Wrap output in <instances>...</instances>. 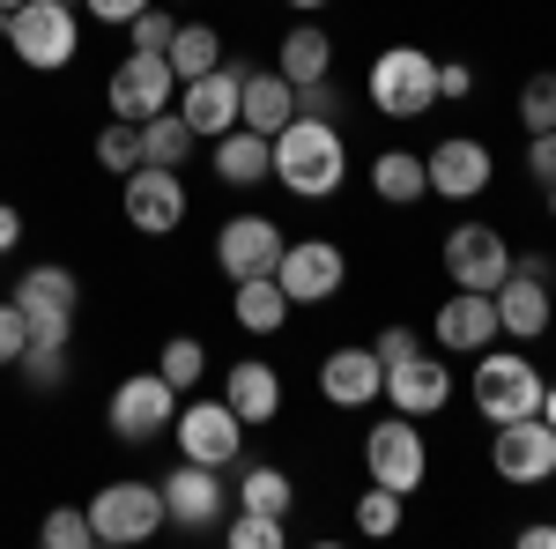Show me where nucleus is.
I'll return each mask as SVG.
<instances>
[{
    "label": "nucleus",
    "mask_w": 556,
    "mask_h": 549,
    "mask_svg": "<svg viewBox=\"0 0 556 549\" xmlns=\"http://www.w3.org/2000/svg\"><path fill=\"white\" fill-rule=\"evenodd\" d=\"M275 178L298 194V201H334L349 178V141L334 120H290V127L275 134Z\"/></svg>",
    "instance_id": "1"
},
{
    "label": "nucleus",
    "mask_w": 556,
    "mask_h": 549,
    "mask_svg": "<svg viewBox=\"0 0 556 549\" xmlns=\"http://www.w3.org/2000/svg\"><path fill=\"white\" fill-rule=\"evenodd\" d=\"M0 38L15 45V60L23 67H67L75 52H83V23H75V8H60V0H23L15 15H0Z\"/></svg>",
    "instance_id": "2"
},
{
    "label": "nucleus",
    "mask_w": 556,
    "mask_h": 549,
    "mask_svg": "<svg viewBox=\"0 0 556 549\" xmlns=\"http://www.w3.org/2000/svg\"><path fill=\"white\" fill-rule=\"evenodd\" d=\"M364 89H371V112H386V120H424L438 104V60L416 45H386Z\"/></svg>",
    "instance_id": "3"
},
{
    "label": "nucleus",
    "mask_w": 556,
    "mask_h": 549,
    "mask_svg": "<svg viewBox=\"0 0 556 549\" xmlns=\"http://www.w3.org/2000/svg\"><path fill=\"white\" fill-rule=\"evenodd\" d=\"M542 372H534V357H519V349H482L475 357V409L482 423H513V416H534L542 409Z\"/></svg>",
    "instance_id": "4"
},
{
    "label": "nucleus",
    "mask_w": 556,
    "mask_h": 549,
    "mask_svg": "<svg viewBox=\"0 0 556 549\" xmlns=\"http://www.w3.org/2000/svg\"><path fill=\"white\" fill-rule=\"evenodd\" d=\"M89 527H97V542H104V549L149 542V535L164 527V490L141 483V475H119V483H104V490L89 498Z\"/></svg>",
    "instance_id": "5"
},
{
    "label": "nucleus",
    "mask_w": 556,
    "mask_h": 549,
    "mask_svg": "<svg viewBox=\"0 0 556 549\" xmlns=\"http://www.w3.org/2000/svg\"><path fill=\"white\" fill-rule=\"evenodd\" d=\"M104 416H112V438L119 446H156L178 423V386L164 372H134V379L112 386V409Z\"/></svg>",
    "instance_id": "6"
},
{
    "label": "nucleus",
    "mask_w": 556,
    "mask_h": 549,
    "mask_svg": "<svg viewBox=\"0 0 556 549\" xmlns=\"http://www.w3.org/2000/svg\"><path fill=\"white\" fill-rule=\"evenodd\" d=\"M8 297L23 304V320H30V341H67L75 312H83V283H75L60 260H38V267H23Z\"/></svg>",
    "instance_id": "7"
},
{
    "label": "nucleus",
    "mask_w": 556,
    "mask_h": 549,
    "mask_svg": "<svg viewBox=\"0 0 556 549\" xmlns=\"http://www.w3.org/2000/svg\"><path fill=\"white\" fill-rule=\"evenodd\" d=\"M104 104H112V120H156V112H172L178 104V67L164 52H127L119 67H112V83H104Z\"/></svg>",
    "instance_id": "8"
},
{
    "label": "nucleus",
    "mask_w": 556,
    "mask_h": 549,
    "mask_svg": "<svg viewBox=\"0 0 556 549\" xmlns=\"http://www.w3.org/2000/svg\"><path fill=\"white\" fill-rule=\"evenodd\" d=\"M438 260H445L453 290H497V283L513 275V246H505V230H490V223H453Z\"/></svg>",
    "instance_id": "9"
},
{
    "label": "nucleus",
    "mask_w": 556,
    "mask_h": 549,
    "mask_svg": "<svg viewBox=\"0 0 556 549\" xmlns=\"http://www.w3.org/2000/svg\"><path fill=\"white\" fill-rule=\"evenodd\" d=\"M364 467H371V483H386V490H424V475H430V453H424V438H416V416H393L364 438Z\"/></svg>",
    "instance_id": "10"
},
{
    "label": "nucleus",
    "mask_w": 556,
    "mask_h": 549,
    "mask_svg": "<svg viewBox=\"0 0 556 549\" xmlns=\"http://www.w3.org/2000/svg\"><path fill=\"white\" fill-rule=\"evenodd\" d=\"M127 194H119V209H127L134 230H149V238H164V230H178L186 223V171L172 164H141L119 178Z\"/></svg>",
    "instance_id": "11"
},
{
    "label": "nucleus",
    "mask_w": 556,
    "mask_h": 549,
    "mask_svg": "<svg viewBox=\"0 0 556 549\" xmlns=\"http://www.w3.org/2000/svg\"><path fill=\"white\" fill-rule=\"evenodd\" d=\"M275 283H282L290 304H327L349 283V260H342L334 238H298V246H282V260H275Z\"/></svg>",
    "instance_id": "12"
},
{
    "label": "nucleus",
    "mask_w": 556,
    "mask_h": 549,
    "mask_svg": "<svg viewBox=\"0 0 556 549\" xmlns=\"http://www.w3.org/2000/svg\"><path fill=\"white\" fill-rule=\"evenodd\" d=\"M245 446V416L230 401H186L178 409V461H201V467H230Z\"/></svg>",
    "instance_id": "13"
},
{
    "label": "nucleus",
    "mask_w": 556,
    "mask_h": 549,
    "mask_svg": "<svg viewBox=\"0 0 556 549\" xmlns=\"http://www.w3.org/2000/svg\"><path fill=\"white\" fill-rule=\"evenodd\" d=\"M156 490H164V520H178V535H208L215 520L230 512L223 475H215V467H201V461H178Z\"/></svg>",
    "instance_id": "14"
},
{
    "label": "nucleus",
    "mask_w": 556,
    "mask_h": 549,
    "mask_svg": "<svg viewBox=\"0 0 556 549\" xmlns=\"http://www.w3.org/2000/svg\"><path fill=\"white\" fill-rule=\"evenodd\" d=\"M490 467H497L505 483H549V475H556V431L542 423V409H534V416L497 423V438H490Z\"/></svg>",
    "instance_id": "15"
},
{
    "label": "nucleus",
    "mask_w": 556,
    "mask_h": 549,
    "mask_svg": "<svg viewBox=\"0 0 556 549\" xmlns=\"http://www.w3.org/2000/svg\"><path fill=\"white\" fill-rule=\"evenodd\" d=\"M238 89H245V67H208V75H193V83H178V120L215 141V134L238 127Z\"/></svg>",
    "instance_id": "16"
},
{
    "label": "nucleus",
    "mask_w": 556,
    "mask_h": 549,
    "mask_svg": "<svg viewBox=\"0 0 556 549\" xmlns=\"http://www.w3.org/2000/svg\"><path fill=\"white\" fill-rule=\"evenodd\" d=\"M424 171H430V194H445V201H475V194L497 178V157H490L475 134H445V141L424 157Z\"/></svg>",
    "instance_id": "17"
},
{
    "label": "nucleus",
    "mask_w": 556,
    "mask_h": 549,
    "mask_svg": "<svg viewBox=\"0 0 556 549\" xmlns=\"http://www.w3.org/2000/svg\"><path fill=\"white\" fill-rule=\"evenodd\" d=\"M430 335H438V349H453V357H482L490 341L505 335V327H497V297L490 290H453L438 304Z\"/></svg>",
    "instance_id": "18"
},
{
    "label": "nucleus",
    "mask_w": 556,
    "mask_h": 549,
    "mask_svg": "<svg viewBox=\"0 0 556 549\" xmlns=\"http://www.w3.org/2000/svg\"><path fill=\"white\" fill-rule=\"evenodd\" d=\"M282 246H290V238H282L267 215H230V223L215 230V260H223L230 283H245V275H275Z\"/></svg>",
    "instance_id": "19"
},
{
    "label": "nucleus",
    "mask_w": 556,
    "mask_h": 549,
    "mask_svg": "<svg viewBox=\"0 0 556 549\" xmlns=\"http://www.w3.org/2000/svg\"><path fill=\"white\" fill-rule=\"evenodd\" d=\"M386 401L401 409V416H438L445 401H453V372L438 364V357H401V364H386Z\"/></svg>",
    "instance_id": "20"
},
{
    "label": "nucleus",
    "mask_w": 556,
    "mask_h": 549,
    "mask_svg": "<svg viewBox=\"0 0 556 549\" xmlns=\"http://www.w3.org/2000/svg\"><path fill=\"white\" fill-rule=\"evenodd\" d=\"M490 297H497V327H505L513 341H542V335H549L556 304H549V283H542V275H519V267H513Z\"/></svg>",
    "instance_id": "21"
},
{
    "label": "nucleus",
    "mask_w": 556,
    "mask_h": 549,
    "mask_svg": "<svg viewBox=\"0 0 556 549\" xmlns=\"http://www.w3.org/2000/svg\"><path fill=\"white\" fill-rule=\"evenodd\" d=\"M319 394H327L334 409H364V401H379V394H386L379 349H334V357L319 364Z\"/></svg>",
    "instance_id": "22"
},
{
    "label": "nucleus",
    "mask_w": 556,
    "mask_h": 549,
    "mask_svg": "<svg viewBox=\"0 0 556 549\" xmlns=\"http://www.w3.org/2000/svg\"><path fill=\"white\" fill-rule=\"evenodd\" d=\"M290 120H298V83H290L282 67H260V75H245V89H238V127L282 134Z\"/></svg>",
    "instance_id": "23"
},
{
    "label": "nucleus",
    "mask_w": 556,
    "mask_h": 549,
    "mask_svg": "<svg viewBox=\"0 0 556 549\" xmlns=\"http://www.w3.org/2000/svg\"><path fill=\"white\" fill-rule=\"evenodd\" d=\"M223 401L245 416V431H253V423H275V416H282V379H275V364H267V357H245V364H230V379H223Z\"/></svg>",
    "instance_id": "24"
},
{
    "label": "nucleus",
    "mask_w": 556,
    "mask_h": 549,
    "mask_svg": "<svg viewBox=\"0 0 556 549\" xmlns=\"http://www.w3.org/2000/svg\"><path fill=\"white\" fill-rule=\"evenodd\" d=\"M215 178H223V186H260V178H275V134H253V127L215 134Z\"/></svg>",
    "instance_id": "25"
},
{
    "label": "nucleus",
    "mask_w": 556,
    "mask_h": 549,
    "mask_svg": "<svg viewBox=\"0 0 556 549\" xmlns=\"http://www.w3.org/2000/svg\"><path fill=\"white\" fill-rule=\"evenodd\" d=\"M290 312H298V304L282 297L275 275H245V283H230V320H238L245 335H275Z\"/></svg>",
    "instance_id": "26"
},
{
    "label": "nucleus",
    "mask_w": 556,
    "mask_h": 549,
    "mask_svg": "<svg viewBox=\"0 0 556 549\" xmlns=\"http://www.w3.org/2000/svg\"><path fill=\"white\" fill-rule=\"evenodd\" d=\"M371 194H379L386 209H416V201L430 194L424 157H408V149H386L379 164H371Z\"/></svg>",
    "instance_id": "27"
},
{
    "label": "nucleus",
    "mask_w": 556,
    "mask_h": 549,
    "mask_svg": "<svg viewBox=\"0 0 556 549\" xmlns=\"http://www.w3.org/2000/svg\"><path fill=\"white\" fill-rule=\"evenodd\" d=\"M275 67H282L290 83H319V75L334 67V38H327L319 23H298V30L282 38V52H275Z\"/></svg>",
    "instance_id": "28"
},
{
    "label": "nucleus",
    "mask_w": 556,
    "mask_h": 549,
    "mask_svg": "<svg viewBox=\"0 0 556 549\" xmlns=\"http://www.w3.org/2000/svg\"><path fill=\"white\" fill-rule=\"evenodd\" d=\"M193 141L201 134L178 120V104L172 112H156V120H141V164H172V171H186V157H193Z\"/></svg>",
    "instance_id": "29"
},
{
    "label": "nucleus",
    "mask_w": 556,
    "mask_h": 549,
    "mask_svg": "<svg viewBox=\"0 0 556 549\" xmlns=\"http://www.w3.org/2000/svg\"><path fill=\"white\" fill-rule=\"evenodd\" d=\"M178 67V83H193V75H208V67H223V30H208V23H178L172 30V52H164Z\"/></svg>",
    "instance_id": "30"
},
{
    "label": "nucleus",
    "mask_w": 556,
    "mask_h": 549,
    "mask_svg": "<svg viewBox=\"0 0 556 549\" xmlns=\"http://www.w3.org/2000/svg\"><path fill=\"white\" fill-rule=\"evenodd\" d=\"M230 506H245V512H275V520H282V512L298 506V490H290V475H282V467H245V475H238V498H230Z\"/></svg>",
    "instance_id": "31"
},
{
    "label": "nucleus",
    "mask_w": 556,
    "mask_h": 549,
    "mask_svg": "<svg viewBox=\"0 0 556 549\" xmlns=\"http://www.w3.org/2000/svg\"><path fill=\"white\" fill-rule=\"evenodd\" d=\"M15 372L30 394H52V386H67V341H30L23 357H15Z\"/></svg>",
    "instance_id": "32"
},
{
    "label": "nucleus",
    "mask_w": 556,
    "mask_h": 549,
    "mask_svg": "<svg viewBox=\"0 0 556 549\" xmlns=\"http://www.w3.org/2000/svg\"><path fill=\"white\" fill-rule=\"evenodd\" d=\"M97 164L112 171V178L141 171V127H134V120H112V127L97 134Z\"/></svg>",
    "instance_id": "33"
},
{
    "label": "nucleus",
    "mask_w": 556,
    "mask_h": 549,
    "mask_svg": "<svg viewBox=\"0 0 556 549\" xmlns=\"http://www.w3.org/2000/svg\"><path fill=\"white\" fill-rule=\"evenodd\" d=\"M156 372L186 394V386H201V372H208V349H201L193 335H172V341H164V357H156Z\"/></svg>",
    "instance_id": "34"
},
{
    "label": "nucleus",
    "mask_w": 556,
    "mask_h": 549,
    "mask_svg": "<svg viewBox=\"0 0 556 549\" xmlns=\"http://www.w3.org/2000/svg\"><path fill=\"white\" fill-rule=\"evenodd\" d=\"M401 527V490H386V483H371L364 498H356V535H371V542H386Z\"/></svg>",
    "instance_id": "35"
},
{
    "label": "nucleus",
    "mask_w": 556,
    "mask_h": 549,
    "mask_svg": "<svg viewBox=\"0 0 556 549\" xmlns=\"http://www.w3.org/2000/svg\"><path fill=\"white\" fill-rule=\"evenodd\" d=\"M519 127H527V134H549L556 127V75H549V67L519 83Z\"/></svg>",
    "instance_id": "36"
},
{
    "label": "nucleus",
    "mask_w": 556,
    "mask_h": 549,
    "mask_svg": "<svg viewBox=\"0 0 556 549\" xmlns=\"http://www.w3.org/2000/svg\"><path fill=\"white\" fill-rule=\"evenodd\" d=\"M38 542L45 549H89V542H97V527H89V512L60 506V512H45V520H38Z\"/></svg>",
    "instance_id": "37"
},
{
    "label": "nucleus",
    "mask_w": 556,
    "mask_h": 549,
    "mask_svg": "<svg viewBox=\"0 0 556 549\" xmlns=\"http://www.w3.org/2000/svg\"><path fill=\"white\" fill-rule=\"evenodd\" d=\"M223 535H230V549H282V520H275V512H245V506H238Z\"/></svg>",
    "instance_id": "38"
},
{
    "label": "nucleus",
    "mask_w": 556,
    "mask_h": 549,
    "mask_svg": "<svg viewBox=\"0 0 556 549\" xmlns=\"http://www.w3.org/2000/svg\"><path fill=\"white\" fill-rule=\"evenodd\" d=\"M172 15H164V8H141V15H134L127 23V52H172Z\"/></svg>",
    "instance_id": "39"
},
{
    "label": "nucleus",
    "mask_w": 556,
    "mask_h": 549,
    "mask_svg": "<svg viewBox=\"0 0 556 549\" xmlns=\"http://www.w3.org/2000/svg\"><path fill=\"white\" fill-rule=\"evenodd\" d=\"M23 349H30V320H23V304L8 297V304H0V372H15Z\"/></svg>",
    "instance_id": "40"
},
{
    "label": "nucleus",
    "mask_w": 556,
    "mask_h": 549,
    "mask_svg": "<svg viewBox=\"0 0 556 549\" xmlns=\"http://www.w3.org/2000/svg\"><path fill=\"white\" fill-rule=\"evenodd\" d=\"M298 112L304 120H334L342 127V97H334V83L319 75V83H298Z\"/></svg>",
    "instance_id": "41"
},
{
    "label": "nucleus",
    "mask_w": 556,
    "mask_h": 549,
    "mask_svg": "<svg viewBox=\"0 0 556 549\" xmlns=\"http://www.w3.org/2000/svg\"><path fill=\"white\" fill-rule=\"evenodd\" d=\"M527 178H534V186H556V127L527 134Z\"/></svg>",
    "instance_id": "42"
},
{
    "label": "nucleus",
    "mask_w": 556,
    "mask_h": 549,
    "mask_svg": "<svg viewBox=\"0 0 556 549\" xmlns=\"http://www.w3.org/2000/svg\"><path fill=\"white\" fill-rule=\"evenodd\" d=\"M475 97V75L460 60H438V104H468Z\"/></svg>",
    "instance_id": "43"
},
{
    "label": "nucleus",
    "mask_w": 556,
    "mask_h": 549,
    "mask_svg": "<svg viewBox=\"0 0 556 549\" xmlns=\"http://www.w3.org/2000/svg\"><path fill=\"white\" fill-rule=\"evenodd\" d=\"M371 349H379V364H401V357H416V335H408V327H386Z\"/></svg>",
    "instance_id": "44"
},
{
    "label": "nucleus",
    "mask_w": 556,
    "mask_h": 549,
    "mask_svg": "<svg viewBox=\"0 0 556 549\" xmlns=\"http://www.w3.org/2000/svg\"><path fill=\"white\" fill-rule=\"evenodd\" d=\"M83 8L97 15V23H134V15H141L149 0H83Z\"/></svg>",
    "instance_id": "45"
},
{
    "label": "nucleus",
    "mask_w": 556,
    "mask_h": 549,
    "mask_svg": "<svg viewBox=\"0 0 556 549\" xmlns=\"http://www.w3.org/2000/svg\"><path fill=\"white\" fill-rule=\"evenodd\" d=\"M15 246H23V209L0 201V253H15Z\"/></svg>",
    "instance_id": "46"
},
{
    "label": "nucleus",
    "mask_w": 556,
    "mask_h": 549,
    "mask_svg": "<svg viewBox=\"0 0 556 549\" xmlns=\"http://www.w3.org/2000/svg\"><path fill=\"white\" fill-rule=\"evenodd\" d=\"M513 267H519V275H542V283H549V275H556V253H513Z\"/></svg>",
    "instance_id": "47"
},
{
    "label": "nucleus",
    "mask_w": 556,
    "mask_h": 549,
    "mask_svg": "<svg viewBox=\"0 0 556 549\" xmlns=\"http://www.w3.org/2000/svg\"><path fill=\"white\" fill-rule=\"evenodd\" d=\"M519 549H556V527H519Z\"/></svg>",
    "instance_id": "48"
},
{
    "label": "nucleus",
    "mask_w": 556,
    "mask_h": 549,
    "mask_svg": "<svg viewBox=\"0 0 556 549\" xmlns=\"http://www.w3.org/2000/svg\"><path fill=\"white\" fill-rule=\"evenodd\" d=\"M542 423H549V431H556V379L542 386Z\"/></svg>",
    "instance_id": "49"
},
{
    "label": "nucleus",
    "mask_w": 556,
    "mask_h": 549,
    "mask_svg": "<svg viewBox=\"0 0 556 549\" xmlns=\"http://www.w3.org/2000/svg\"><path fill=\"white\" fill-rule=\"evenodd\" d=\"M15 8H23V0H0V15H15Z\"/></svg>",
    "instance_id": "50"
},
{
    "label": "nucleus",
    "mask_w": 556,
    "mask_h": 549,
    "mask_svg": "<svg viewBox=\"0 0 556 549\" xmlns=\"http://www.w3.org/2000/svg\"><path fill=\"white\" fill-rule=\"evenodd\" d=\"M290 8H327V0H290Z\"/></svg>",
    "instance_id": "51"
},
{
    "label": "nucleus",
    "mask_w": 556,
    "mask_h": 549,
    "mask_svg": "<svg viewBox=\"0 0 556 549\" xmlns=\"http://www.w3.org/2000/svg\"><path fill=\"white\" fill-rule=\"evenodd\" d=\"M549 215H556V186H549Z\"/></svg>",
    "instance_id": "52"
},
{
    "label": "nucleus",
    "mask_w": 556,
    "mask_h": 549,
    "mask_svg": "<svg viewBox=\"0 0 556 549\" xmlns=\"http://www.w3.org/2000/svg\"><path fill=\"white\" fill-rule=\"evenodd\" d=\"M60 8H83V0H60Z\"/></svg>",
    "instance_id": "53"
}]
</instances>
